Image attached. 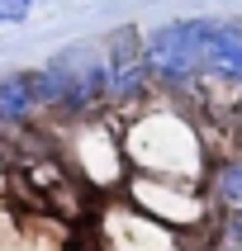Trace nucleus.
I'll list each match as a JSON object with an SVG mask.
<instances>
[{
	"instance_id": "obj_1",
	"label": "nucleus",
	"mask_w": 242,
	"mask_h": 251,
	"mask_svg": "<svg viewBox=\"0 0 242 251\" xmlns=\"http://www.w3.org/2000/svg\"><path fill=\"white\" fill-rule=\"evenodd\" d=\"M119 147H124L128 166L138 171V176H152V180H190V185H199V176H204L199 133L171 104L142 100L138 109H128L124 128H119Z\"/></svg>"
},
{
	"instance_id": "obj_2",
	"label": "nucleus",
	"mask_w": 242,
	"mask_h": 251,
	"mask_svg": "<svg viewBox=\"0 0 242 251\" xmlns=\"http://www.w3.org/2000/svg\"><path fill=\"white\" fill-rule=\"evenodd\" d=\"M33 76V95L38 109L67 124L95 119L109 109V85H105V52L95 43H71L62 52H53Z\"/></svg>"
},
{
	"instance_id": "obj_3",
	"label": "nucleus",
	"mask_w": 242,
	"mask_h": 251,
	"mask_svg": "<svg viewBox=\"0 0 242 251\" xmlns=\"http://www.w3.org/2000/svg\"><path fill=\"white\" fill-rule=\"evenodd\" d=\"M71 156H76L81 180L95 185V190H114V185L128 180V161H124V147H119V128H114V119H105V114L71 124Z\"/></svg>"
},
{
	"instance_id": "obj_4",
	"label": "nucleus",
	"mask_w": 242,
	"mask_h": 251,
	"mask_svg": "<svg viewBox=\"0 0 242 251\" xmlns=\"http://www.w3.org/2000/svg\"><path fill=\"white\" fill-rule=\"evenodd\" d=\"M105 85H109V109L128 114L138 109L142 100L152 95V81H147V62H142V33L133 24H119L105 38Z\"/></svg>"
},
{
	"instance_id": "obj_5",
	"label": "nucleus",
	"mask_w": 242,
	"mask_h": 251,
	"mask_svg": "<svg viewBox=\"0 0 242 251\" xmlns=\"http://www.w3.org/2000/svg\"><path fill=\"white\" fill-rule=\"evenodd\" d=\"M142 62H147V81L166 95H190L199 85V67H195V52H190L181 19H171V24L152 28L142 38Z\"/></svg>"
},
{
	"instance_id": "obj_6",
	"label": "nucleus",
	"mask_w": 242,
	"mask_h": 251,
	"mask_svg": "<svg viewBox=\"0 0 242 251\" xmlns=\"http://www.w3.org/2000/svg\"><path fill=\"white\" fill-rule=\"evenodd\" d=\"M124 199L133 204L138 213H147L152 223L161 227H195L199 218H204V195H199V185L190 180H152V176H133L124 190Z\"/></svg>"
},
{
	"instance_id": "obj_7",
	"label": "nucleus",
	"mask_w": 242,
	"mask_h": 251,
	"mask_svg": "<svg viewBox=\"0 0 242 251\" xmlns=\"http://www.w3.org/2000/svg\"><path fill=\"white\" fill-rule=\"evenodd\" d=\"M190 52H195L199 81L218 85H242V28L218 24V19H181Z\"/></svg>"
},
{
	"instance_id": "obj_8",
	"label": "nucleus",
	"mask_w": 242,
	"mask_h": 251,
	"mask_svg": "<svg viewBox=\"0 0 242 251\" xmlns=\"http://www.w3.org/2000/svg\"><path fill=\"white\" fill-rule=\"evenodd\" d=\"M100 237H105V251H176V232L152 223L147 213H138L128 199L105 209Z\"/></svg>"
},
{
	"instance_id": "obj_9",
	"label": "nucleus",
	"mask_w": 242,
	"mask_h": 251,
	"mask_svg": "<svg viewBox=\"0 0 242 251\" xmlns=\"http://www.w3.org/2000/svg\"><path fill=\"white\" fill-rule=\"evenodd\" d=\"M38 95L28 71H5L0 76V128H28L38 119Z\"/></svg>"
},
{
	"instance_id": "obj_10",
	"label": "nucleus",
	"mask_w": 242,
	"mask_h": 251,
	"mask_svg": "<svg viewBox=\"0 0 242 251\" xmlns=\"http://www.w3.org/2000/svg\"><path fill=\"white\" fill-rule=\"evenodd\" d=\"M209 195L218 199L228 213H242V156H233V161L209 171Z\"/></svg>"
},
{
	"instance_id": "obj_11",
	"label": "nucleus",
	"mask_w": 242,
	"mask_h": 251,
	"mask_svg": "<svg viewBox=\"0 0 242 251\" xmlns=\"http://www.w3.org/2000/svg\"><path fill=\"white\" fill-rule=\"evenodd\" d=\"M33 5H38V0H0V28L24 24L28 14H33Z\"/></svg>"
},
{
	"instance_id": "obj_12",
	"label": "nucleus",
	"mask_w": 242,
	"mask_h": 251,
	"mask_svg": "<svg viewBox=\"0 0 242 251\" xmlns=\"http://www.w3.org/2000/svg\"><path fill=\"white\" fill-rule=\"evenodd\" d=\"M218 251H242V242H233V237H228V242H223Z\"/></svg>"
}]
</instances>
